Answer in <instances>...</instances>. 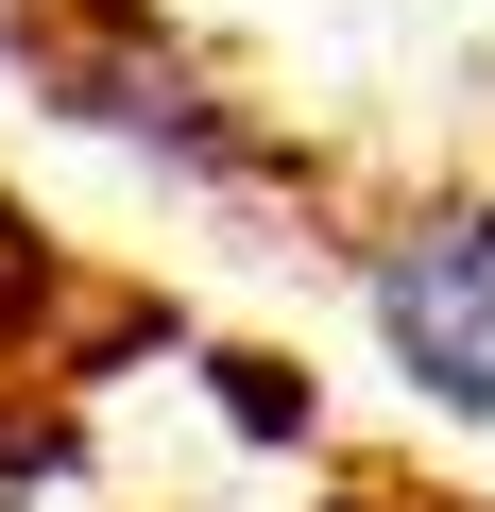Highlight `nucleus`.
Masks as SVG:
<instances>
[{"instance_id": "obj_1", "label": "nucleus", "mask_w": 495, "mask_h": 512, "mask_svg": "<svg viewBox=\"0 0 495 512\" xmlns=\"http://www.w3.org/2000/svg\"><path fill=\"white\" fill-rule=\"evenodd\" d=\"M359 308L427 410L495 427V205H393L359 239Z\"/></svg>"}, {"instance_id": "obj_2", "label": "nucleus", "mask_w": 495, "mask_h": 512, "mask_svg": "<svg viewBox=\"0 0 495 512\" xmlns=\"http://www.w3.org/2000/svg\"><path fill=\"white\" fill-rule=\"evenodd\" d=\"M35 69H52V103H69L86 137H137V154H171V171H257V137L205 103V69H188L171 35H137V18H35Z\"/></svg>"}]
</instances>
